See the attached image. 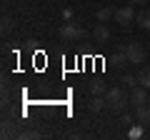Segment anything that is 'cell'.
Instances as JSON below:
<instances>
[{
	"label": "cell",
	"instance_id": "obj_1",
	"mask_svg": "<svg viewBox=\"0 0 150 140\" xmlns=\"http://www.w3.org/2000/svg\"><path fill=\"white\" fill-rule=\"evenodd\" d=\"M128 103H130V95H125L123 88H108V93H105V108L115 110V113H123Z\"/></svg>",
	"mask_w": 150,
	"mask_h": 140
},
{
	"label": "cell",
	"instance_id": "obj_2",
	"mask_svg": "<svg viewBox=\"0 0 150 140\" xmlns=\"http://www.w3.org/2000/svg\"><path fill=\"white\" fill-rule=\"evenodd\" d=\"M85 38V30L83 28H78L73 20H65L63 25H60V40H65V43H75V40Z\"/></svg>",
	"mask_w": 150,
	"mask_h": 140
},
{
	"label": "cell",
	"instance_id": "obj_3",
	"mask_svg": "<svg viewBox=\"0 0 150 140\" xmlns=\"http://www.w3.org/2000/svg\"><path fill=\"white\" fill-rule=\"evenodd\" d=\"M125 55H128L130 65H140V63H145V50H143V45H140L138 40H133V43L125 45Z\"/></svg>",
	"mask_w": 150,
	"mask_h": 140
},
{
	"label": "cell",
	"instance_id": "obj_4",
	"mask_svg": "<svg viewBox=\"0 0 150 140\" xmlns=\"http://www.w3.org/2000/svg\"><path fill=\"white\" fill-rule=\"evenodd\" d=\"M133 20H135V8L133 5H125V8H118V10H115V23H118V25L128 28Z\"/></svg>",
	"mask_w": 150,
	"mask_h": 140
},
{
	"label": "cell",
	"instance_id": "obj_5",
	"mask_svg": "<svg viewBox=\"0 0 150 140\" xmlns=\"http://www.w3.org/2000/svg\"><path fill=\"white\" fill-rule=\"evenodd\" d=\"M130 103H133V108H138V105H145V103H150V98H148V88L135 85L133 90H130Z\"/></svg>",
	"mask_w": 150,
	"mask_h": 140
},
{
	"label": "cell",
	"instance_id": "obj_6",
	"mask_svg": "<svg viewBox=\"0 0 150 140\" xmlns=\"http://www.w3.org/2000/svg\"><path fill=\"white\" fill-rule=\"evenodd\" d=\"M93 40H95L98 45H105L108 40H110V28H108L105 23L95 25V28H93Z\"/></svg>",
	"mask_w": 150,
	"mask_h": 140
},
{
	"label": "cell",
	"instance_id": "obj_7",
	"mask_svg": "<svg viewBox=\"0 0 150 140\" xmlns=\"http://www.w3.org/2000/svg\"><path fill=\"white\" fill-rule=\"evenodd\" d=\"M110 63H112V68H115V70H123L125 65H130V60H128V55H125V48H120V50H115V53L110 55Z\"/></svg>",
	"mask_w": 150,
	"mask_h": 140
},
{
	"label": "cell",
	"instance_id": "obj_8",
	"mask_svg": "<svg viewBox=\"0 0 150 140\" xmlns=\"http://www.w3.org/2000/svg\"><path fill=\"white\" fill-rule=\"evenodd\" d=\"M135 120H138L140 125H150V103L135 108Z\"/></svg>",
	"mask_w": 150,
	"mask_h": 140
},
{
	"label": "cell",
	"instance_id": "obj_9",
	"mask_svg": "<svg viewBox=\"0 0 150 140\" xmlns=\"http://www.w3.org/2000/svg\"><path fill=\"white\" fill-rule=\"evenodd\" d=\"M103 108H105V95H93L90 100H88V110H90V113H100Z\"/></svg>",
	"mask_w": 150,
	"mask_h": 140
},
{
	"label": "cell",
	"instance_id": "obj_10",
	"mask_svg": "<svg viewBox=\"0 0 150 140\" xmlns=\"http://www.w3.org/2000/svg\"><path fill=\"white\" fill-rule=\"evenodd\" d=\"M88 88H90V95H105V93H108V83L100 80V78H95Z\"/></svg>",
	"mask_w": 150,
	"mask_h": 140
},
{
	"label": "cell",
	"instance_id": "obj_11",
	"mask_svg": "<svg viewBox=\"0 0 150 140\" xmlns=\"http://www.w3.org/2000/svg\"><path fill=\"white\" fill-rule=\"evenodd\" d=\"M110 20H115V8H100L98 10V23H110Z\"/></svg>",
	"mask_w": 150,
	"mask_h": 140
},
{
	"label": "cell",
	"instance_id": "obj_12",
	"mask_svg": "<svg viewBox=\"0 0 150 140\" xmlns=\"http://www.w3.org/2000/svg\"><path fill=\"white\" fill-rule=\"evenodd\" d=\"M138 85H143V88H148V90H150V65L140 68V73H138Z\"/></svg>",
	"mask_w": 150,
	"mask_h": 140
},
{
	"label": "cell",
	"instance_id": "obj_13",
	"mask_svg": "<svg viewBox=\"0 0 150 140\" xmlns=\"http://www.w3.org/2000/svg\"><path fill=\"white\" fill-rule=\"evenodd\" d=\"M135 23H138V25L143 28V30H150V10H143V13H138Z\"/></svg>",
	"mask_w": 150,
	"mask_h": 140
},
{
	"label": "cell",
	"instance_id": "obj_14",
	"mask_svg": "<svg viewBox=\"0 0 150 140\" xmlns=\"http://www.w3.org/2000/svg\"><path fill=\"white\" fill-rule=\"evenodd\" d=\"M120 83H123L125 88H135V85H138V75H130V73H125V75L120 78Z\"/></svg>",
	"mask_w": 150,
	"mask_h": 140
},
{
	"label": "cell",
	"instance_id": "obj_15",
	"mask_svg": "<svg viewBox=\"0 0 150 140\" xmlns=\"http://www.w3.org/2000/svg\"><path fill=\"white\" fill-rule=\"evenodd\" d=\"M0 30L5 33V35L13 30V18H10V15H3V23H0Z\"/></svg>",
	"mask_w": 150,
	"mask_h": 140
},
{
	"label": "cell",
	"instance_id": "obj_16",
	"mask_svg": "<svg viewBox=\"0 0 150 140\" xmlns=\"http://www.w3.org/2000/svg\"><path fill=\"white\" fill-rule=\"evenodd\" d=\"M10 135H13V123L5 120V123H3V138H10Z\"/></svg>",
	"mask_w": 150,
	"mask_h": 140
},
{
	"label": "cell",
	"instance_id": "obj_17",
	"mask_svg": "<svg viewBox=\"0 0 150 140\" xmlns=\"http://www.w3.org/2000/svg\"><path fill=\"white\" fill-rule=\"evenodd\" d=\"M128 135H130V138H133V140H135V138H140V135H143V128H140V125H135V128L130 130Z\"/></svg>",
	"mask_w": 150,
	"mask_h": 140
},
{
	"label": "cell",
	"instance_id": "obj_18",
	"mask_svg": "<svg viewBox=\"0 0 150 140\" xmlns=\"http://www.w3.org/2000/svg\"><path fill=\"white\" fill-rule=\"evenodd\" d=\"M20 138H38V130H25V133H20Z\"/></svg>",
	"mask_w": 150,
	"mask_h": 140
},
{
	"label": "cell",
	"instance_id": "obj_19",
	"mask_svg": "<svg viewBox=\"0 0 150 140\" xmlns=\"http://www.w3.org/2000/svg\"><path fill=\"white\" fill-rule=\"evenodd\" d=\"M63 20H73V10H70V8L63 10Z\"/></svg>",
	"mask_w": 150,
	"mask_h": 140
},
{
	"label": "cell",
	"instance_id": "obj_20",
	"mask_svg": "<svg viewBox=\"0 0 150 140\" xmlns=\"http://www.w3.org/2000/svg\"><path fill=\"white\" fill-rule=\"evenodd\" d=\"M123 123H125V125H130V123H133V115H128V113H123Z\"/></svg>",
	"mask_w": 150,
	"mask_h": 140
},
{
	"label": "cell",
	"instance_id": "obj_21",
	"mask_svg": "<svg viewBox=\"0 0 150 140\" xmlns=\"http://www.w3.org/2000/svg\"><path fill=\"white\" fill-rule=\"evenodd\" d=\"M128 3H130V5H143L145 0H128Z\"/></svg>",
	"mask_w": 150,
	"mask_h": 140
},
{
	"label": "cell",
	"instance_id": "obj_22",
	"mask_svg": "<svg viewBox=\"0 0 150 140\" xmlns=\"http://www.w3.org/2000/svg\"><path fill=\"white\" fill-rule=\"evenodd\" d=\"M148 3H150V0H148Z\"/></svg>",
	"mask_w": 150,
	"mask_h": 140
}]
</instances>
